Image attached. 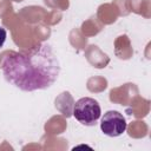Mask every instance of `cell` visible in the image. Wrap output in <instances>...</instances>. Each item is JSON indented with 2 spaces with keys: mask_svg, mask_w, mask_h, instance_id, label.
Returning a JSON list of instances; mask_svg holds the SVG:
<instances>
[{
  "mask_svg": "<svg viewBox=\"0 0 151 151\" xmlns=\"http://www.w3.org/2000/svg\"><path fill=\"white\" fill-rule=\"evenodd\" d=\"M1 68L9 84L26 92L50 87L60 72L59 60L47 44L8 53Z\"/></svg>",
  "mask_w": 151,
  "mask_h": 151,
  "instance_id": "6da1fadb",
  "label": "cell"
},
{
  "mask_svg": "<svg viewBox=\"0 0 151 151\" xmlns=\"http://www.w3.org/2000/svg\"><path fill=\"white\" fill-rule=\"evenodd\" d=\"M100 114H101L100 105L93 98L84 97L77 100L74 104L73 116L83 125H87V126L94 125L97 120L100 118Z\"/></svg>",
  "mask_w": 151,
  "mask_h": 151,
  "instance_id": "7a4b0ae2",
  "label": "cell"
},
{
  "mask_svg": "<svg viewBox=\"0 0 151 151\" xmlns=\"http://www.w3.org/2000/svg\"><path fill=\"white\" fill-rule=\"evenodd\" d=\"M127 123L124 116L118 111H107L100 122V129L109 137H118L125 132Z\"/></svg>",
  "mask_w": 151,
  "mask_h": 151,
  "instance_id": "3957f363",
  "label": "cell"
},
{
  "mask_svg": "<svg viewBox=\"0 0 151 151\" xmlns=\"http://www.w3.org/2000/svg\"><path fill=\"white\" fill-rule=\"evenodd\" d=\"M6 35H7L6 29L0 26V47H2V45H4L5 40H6Z\"/></svg>",
  "mask_w": 151,
  "mask_h": 151,
  "instance_id": "277c9868",
  "label": "cell"
}]
</instances>
